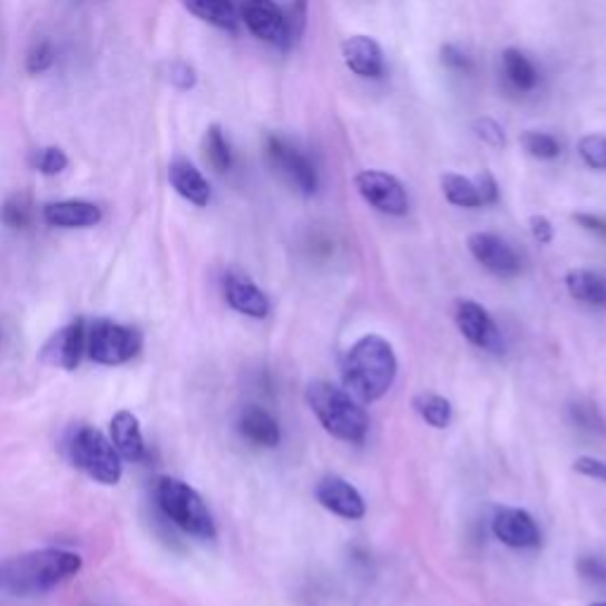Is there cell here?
<instances>
[{"label":"cell","instance_id":"obj_35","mask_svg":"<svg viewBox=\"0 0 606 606\" xmlns=\"http://www.w3.org/2000/svg\"><path fill=\"white\" fill-rule=\"evenodd\" d=\"M441 62L450 71H458V74H471L473 71V60H471V57L465 50H460L458 46H452V43H448V46L441 48Z\"/></svg>","mask_w":606,"mask_h":606},{"label":"cell","instance_id":"obj_26","mask_svg":"<svg viewBox=\"0 0 606 606\" xmlns=\"http://www.w3.org/2000/svg\"><path fill=\"white\" fill-rule=\"evenodd\" d=\"M204 157L214 170L218 174H225L233 166V152L231 145L225 140V133L218 124H212L204 133Z\"/></svg>","mask_w":606,"mask_h":606},{"label":"cell","instance_id":"obj_34","mask_svg":"<svg viewBox=\"0 0 606 606\" xmlns=\"http://www.w3.org/2000/svg\"><path fill=\"white\" fill-rule=\"evenodd\" d=\"M55 62V52H52V46L48 41H41L36 43L27 57V71L29 74H43L52 67Z\"/></svg>","mask_w":606,"mask_h":606},{"label":"cell","instance_id":"obj_28","mask_svg":"<svg viewBox=\"0 0 606 606\" xmlns=\"http://www.w3.org/2000/svg\"><path fill=\"white\" fill-rule=\"evenodd\" d=\"M578 157L593 170H606V136L602 133H587L578 140Z\"/></svg>","mask_w":606,"mask_h":606},{"label":"cell","instance_id":"obj_7","mask_svg":"<svg viewBox=\"0 0 606 606\" xmlns=\"http://www.w3.org/2000/svg\"><path fill=\"white\" fill-rule=\"evenodd\" d=\"M265 157H268L273 170H277V174L292 187H296L301 195L313 197L317 193L320 178L315 164L292 143L280 136H268V140H265Z\"/></svg>","mask_w":606,"mask_h":606},{"label":"cell","instance_id":"obj_30","mask_svg":"<svg viewBox=\"0 0 606 606\" xmlns=\"http://www.w3.org/2000/svg\"><path fill=\"white\" fill-rule=\"evenodd\" d=\"M29 162H31V166L36 170H41V174H46V176L62 174V170L69 166V159H67V155L60 147L38 149V152H33Z\"/></svg>","mask_w":606,"mask_h":606},{"label":"cell","instance_id":"obj_4","mask_svg":"<svg viewBox=\"0 0 606 606\" xmlns=\"http://www.w3.org/2000/svg\"><path fill=\"white\" fill-rule=\"evenodd\" d=\"M157 505L164 511V517L180 530H185L187 536L199 540L216 538L214 515L208 511L204 498L189 483L168 477L162 479L157 483Z\"/></svg>","mask_w":606,"mask_h":606},{"label":"cell","instance_id":"obj_21","mask_svg":"<svg viewBox=\"0 0 606 606\" xmlns=\"http://www.w3.org/2000/svg\"><path fill=\"white\" fill-rule=\"evenodd\" d=\"M566 290L587 306L606 309V277L590 268H576L566 273Z\"/></svg>","mask_w":606,"mask_h":606},{"label":"cell","instance_id":"obj_37","mask_svg":"<svg viewBox=\"0 0 606 606\" xmlns=\"http://www.w3.org/2000/svg\"><path fill=\"white\" fill-rule=\"evenodd\" d=\"M574 469L578 473H583V477H587V479H597V481L606 483V462L604 460H597V458H578L574 462Z\"/></svg>","mask_w":606,"mask_h":606},{"label":"cell","instance_id":"obj_25","mask_svg":"<svg viewBox=\"0 0 606 606\" xmlns=\"http://www.w3.org/2000/svg\"><path fill=\"white\" fill-rule=\"evenodd\" d=\"M414 412L422 417V420L433 429H446L452 420V405L448 398L439 393H420L412 398Z\"/></svg>","mask_w":606,"mask_h":606},{"label":"cell","instance_id":"obj_27","mask_svg":"<svg viewBox=\"0 0 606 606\" xmlns=\"http://www.w3.org/2000/svg\"><path fill=\"white\" fill-rule=\"evenodd\" d=\"M521 147L526 149L528 157L540 159V162L557 159L561 155V143L555 136H549V133H543V130L521 133Z\"/></svg>","mask_w":606,"mask_h":606},{"label":"cell","instance_id":"obj_40","mask_svg":"<svg viewBox=\"0 0 606 606\" xmlns=\"http://www.w3.org/2000/svg\"><path fill=\"white\" fill-rule=\"evenodd\" d=\"M574 221L578 225H583L587 233H595L599 237H606V218L602 216H593V214H576Z\"/></svg>","mask_w":606,"mask_h":606},{"label":"cell","instance_id":"obj_24","mask_svg":"<svg viewBox=\"0 0 606 606\" xmlns=\"http://www.w3.org/2000/svg\"><path fill=\"white\" fill-rule=\"evenodd\" d=\"M441 189H443L446 199L452 206H460V208H479V206H483V199L479 195L477 183L460 176V174H443L441 176Z\"/></svg>","mask_w":606,"mask_h":606},{"label":"cell","instance_id":"obj_38","mask_svg":"<svg viewBox=\"0 0 606 606\" xmlns=\"http://www.w3.org/2000/svg\"><path fill=\"white\" fill-rule=\"evenodd\" d=\"M473 183H477V187H479V195L483 199V206L486 204H496L500 199L498 183H496V178H492L490 170H483V174H479V178Z\"/></svg>","mask_w":606,"mask_h":606},{"label":"cell","instance_id":"obj_2","mask_svg":"<svg viewBox=\"0 0 606 606\" xmlns=\"http://www.w3.org/2000/svg\"><path fill=\"white\" fill-rule=\"evenodd\" d=\"M344 387L360 403H374L384 398L395 382L398 360L384 336L365 334L349 349L344 358Z\"/></svg>","mask_w":606,"mask_h":606},{"label":"cell","instance_id":"obj_29","mask_svg":"<svg viewBox=\"0 0 606 606\" xmlns=\"http://www.w3.org/2000/svg\"><path fill=\"white\" fill-rule=\"evenodd\" d=\"M0 221H3L12 231H22L31 221V206L25 195L10 197L3 206H0Z\"/></svg>","mask_w":606,"mask_h":606},{"label":"cell","instance_id":"obj_16","mask_svg":"<svg viewBox=\"0 0 606 606\" xmlns=\"http://www.w3.org/2000/svg\"><path fill=\"white\" fill-rule=\"evenodd\" d=\"M223 294H225L227 306L235 309L242 315H250V317L261 320V317H265L271 313L268 296L263 294V290L258 287V284H254L250 277L242 275V273H235V271L225 273Z\"/></svg>","mask_w":606,"mask_h":606},{"label":"cell","instance_id":"obj_33","mask_svg":"<svg viewBox=\"0 0 606 606\" xmlns=\"http://www.w3.org/2000/svg\"><path fill=\"white\" fill-rule=\"evenodd\" d=\"M576 568L583 576V580L595 583V585H606V557H597V555L580 557Z\"/></svg>","mask_w":606,"mask_h":606},{"label":"cell","instance_id":"obj_9","mask_svg":"<svg viewBox=\"0 0 606 606\" xmlns=\"http://www.w3.org/2000/svg\"><path fill=\"white\" fill-rule=\"evenodd\" d=\"M454 322H458V330L469 344L488 353H502L505 341L496 320H492L490 313L483 306H479L477 301H458Z\"/></svg>","mask_w":606,"mask_h":606},{"label":"cell","instance_id":"obj_39","mask_svg":"<svg viewBox=\"0 0 606 606\" xmlns=\"http://www.w3.org/2000/svg\"><path fill=\"white\" fill-rule=\"evenodd\" d=\"M530 233H534L536 242L549 244L555 237V227L545 216H530Z\"/></svg>","mask_w":606,"mask_h":606},{"label":"cell","instance_id":"obj_20","mask_svg":"<svg viewBox=\"0 0 606 606\" xmlns=\"http://www.w3.org/2000/svg\"><path fill=\"white\" fill-rule=\"evenodd\" d=\"M43 218L52 227H92L102 221V212L90 202L69 199L55 202L43 208Z\"/></svg>","mask_w":606,"mask_h":606},{"label":"cell","instance_id":"obj_31","mask_svg":"<svg viewBox=\"0 0 606 606\" xmlns=\"http://www.w3.org/2000/svg\"><path fill=\"white\" fill-rule=\"evenodd\" d=\"M568 414H571L574 424H578L585 431H604L606 429V422H604L602 412L597 410V405L587 403V401L571 403V408H568Z\"/></svg>","mask_w":606,"mask_h":606},{"label":"cell","instance_id":"obj_18","mask_svg":"<svg viewBox=\"0 0 606 606\" xmlns=\"http://www.w3.org/2000/svg\"><path fill=\"white\" fill-rule=\"evenodd\" d=\"M109 433H111L114 448H117L121 454V460H128V462L145 460L147 446H145V436H143V429H140V422H138L136 414L128 412V410H121V412L114 414L111 424H109Z\"/></svg>","mask_w":606,"mask_h":606},{"label":"cell","instance_id":"obj_36","mask_svg":"<svg viewBox=\"0 0 606 606\" xmlns=\"http://www.w3.org/2000/svg\"><path fill=\"white\" fill-rule=\"evenodd\" d=\"M170 84H174L178 90L195 88V84H197L195 69L189 67L187 62H174L170 65Z\"/></svg>","mask_w":606,"mask_h":606},{"label":"cell","instance_id":"obj_6","mask_svg":"<svg viewBox=\"0 0 606 606\" xmlns=\"http://www.w3.org/2000/svg\"><path fill=\"white\" fill-rule=\"evenodd\" d=\"M143 349L138 330L111 320H95L86 332V353L100 365H124Z\"/></svg>","mask_w":606,"mask_h":606},{"label":"cell","instance_id":"obj_23","mask_svg":"<svg viewBox=\"0 0 606 606\" xmlns=\"http://www.w3.org/2000/svg\"><path fill=\"white\" fill-rule=\"evenodd\" d=\"M502 69H505L507 81L521 92L534 90L540 81V74H538L536 65L530 62L519 48H507L502 52Z\"/></svg>","mask_w":606,"mask_h":606},{"label":"cell","instance_id":"obj_8","mask_svg":"<svg viewBox=\"0 0 606 606\" xmlns=\"http://www.w3.org/2000/svg\"><path fill=\"white\" fill-rule=\"evenodd\" d=\"M355 189L377 212L387 216H405L408 214V193L403 183L395 176L379 168H365L355 176Z\"/></svg>","mask_w":606,"mask_h":606},{"label":"cell","instance_id":"obj_11","mask_svg":"<svg viewBox=\"0 0 606 606\" xmlns=\"http://www.w3.org/2000/svg\"><path fill=\"white\" fill-rule=\"evenodd\" d=\"M242 19L263 43L284 46L290 41V25L275 0H242Z\"/></svg>","mask_w":606,"mask_h":606},{"label":"cell","instance_id":"obj_17","mask_svg":"<svg viewBox=\"0 0 606 606\" xmlns=\"http://www.w3.org/2000/svg\"><path fill=\"white\" fill-rule=\"evenodd\" d=\"M237 431L244 441H250L256 448H277L282 441L280 422L268 410L258 405L242 408L237 417Z\"/></svg>","mask_w":606,"mask_h":606},{"label":"cell","instance_id":"obj_10","mask_svg":"<svg viewBox=\"0 0 606 606\" xmlns=\"http://www.w3.org/2000/svg\"><path fill=\"white\" fill-rule=\"evenodd\" d=\"M469 252L492 275L515 277L521 271V258L515 246L496 233H473L469 237Z\"/></svg>","mask_w":606,"mask_h":606},{"label":"cell","instance_id":"obj_22","mask_svg":"<svg viewBox=\"0 0 606 606\" xmlns=\"http://www.w3.org/2000/svg\"><path fill=\"white\" fill-rule=\"evenodd\" d=\"M180 3L189 14L199 17L206 25L225 31L237 29V8L233 0H180Z\"/></svg>","mask_w":606,"mask_h":606},{"label":"cell","instance_id":"obj_3","mask_svg":"<svg viewBox=\"0 0 606 606\" xmlns=\"http://www.w3.org/2000/svg\"><path fill=\"white\" fill-rule=\"evenodd\" d=\"M306 403L328 433L346 443H363L370 431V417L349 391L332 382H313L306 389Z\"/></svg>","mask_w":606,"mask_h":606},{"label":"cell","instance_id":"obj_1","mask_svg":"<svg viewBox=\"0 0 606 606\" xmlns=\"http://www.w3.org/2000/svg\"><path fill=\"white\" fill-rule=\"evenodd\" d=\"M81 566V557L69 549H33V553L0 561V593L14 597L46 595L79 574Z\"/></svg>","mask_w":606,"mask_h":606},{"label":"cell","instance_id":"obj_19","mask_svg":"<svg viewBox=\"0 0 606 606\" xmlns=\"http://www.w3.org/2000/svg\"><path fill=\"white\" fill-rule=\"evenodd\" d=\"M168 180L176 193L195 206H206L212 199V185L202 176V170L187 162L185 157H176L168 166Z\"/></svg>","mask_w":606,"mask_h":606},{"label":"cell","instance_id":"obj_15","mask_svg":"<svg viewBox=\"0 0 606 606\" xmlns=\"http://www.w3.org/2000/svg\"><path fill=\"white\" fill-rule=\"evenodd\" d=\"M341 57H344V65L360 79H382L384 76V50L370 36H349L341 43Z\"/></svg>","mask_w":606,"mask_h":606},{"label":"cell","instance_id":"obj_14","mask_svg":"<svg viewBox=\"0 0 606 606\" xmlns=\"http://www.w3.org/2000/svg\"><path fill=\"white\" fill-rule=\"evenodd\" d=\"M86 332L88 328L84 320H74L60 332H55L48 339V344L43 346V353H41L43 363L52 368H62L67 372L79 368L81 358L86 353Z\"/></svg>","mask_w":606,"mask_h":606},{"label":"cell","instance_id":"obj_41","mask_svg":"<svg viewBox=\"0 0 606 606\" xmlns=\"http://www.w3.org/2000/svg\"><path fill=\"white\" fill-rule=\"evenodd\" d=\"M593 606H606V602H599V604H593Z\"/></svg>","mask_w":606,"mask_h":606},{"label":"cell","instance_id":"obj_13","mask_svg":"<svg viewBox=\"0 0 606 606\" xmlns=\"http://www.w3.org/2000/svg\"><path fill=\"white\" fill-rule=\"evenodd\" d=\"M315 500L325 507L332 515L358 521L365 517V500L360 492L346 481L336 477V473H330V477H322L315 486Z\"/></svg>","mask_w":606,"mask_h":606},{"label":"cell","instance_id":"obj_12","mask_svg":"<svg viewBox=\"0 0 606 606\" xmlns=\"http://www.w3.org/2000/svg\"><path fill=\"white\" fill-rule=\"evenodd\" d=\"M492 534L496 538L515 549H536L543 543L536 519L519 507H500L492 517Z\"/></svg>","mask_w":606,"mask_h":606},{"label":"cell","instance_id":"obj_32","mask_svg":"<svg viewBox=\"0 0 606 606\" xmlns=\"http://www.w3.org/2000/svg\"><path fill=\"white\" fill-rule=\"evenodd\" d=\"M473 133H477L479 140H483L490 147H505L507 145L505 128L490 117H481V119L473 121Z\"/></svg>","mask_w":606,"mask_h":606},{"label":"cell","instance_id":"obj_5","mask_svg":"<svg viewBox=\"0 0 606 606\" xmlns=\"http://www.w3.org/2000/svg\"><path fill=\"white\" fill-rule=\"evenodd\" d=\"M71 462L79 467L92 481L102 486H117L124 477L121 454L114 448L111 439L98 429L84 427L74 433L69 443Z\"/></svg>","mask_w":606,"mask_h":606}]
</instances>
